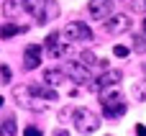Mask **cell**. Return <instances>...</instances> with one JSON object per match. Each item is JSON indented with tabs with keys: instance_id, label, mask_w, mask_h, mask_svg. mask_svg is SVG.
<instances>
[{
	"instance_id": "24",
	"label": "cell",
	"mask_w": 146,
	"mask_h": 136,
	"mask_svg": "<svg viewBox=\"0 0 146 136\" xmlns=\"http://www.w3.org/2000/svg\"><path fill=\"white\" fill-rule=\"evenodd\" d=\"M23 134H26V136H41V131H38L36 126H28V129H26Z\"/></svg>"
},
{
	"instance_id": "25",
	"label": "cell",
	"mask_w": 146,
	"mask_h": 136,
	"mask_svg": "<svg viewBox=\"0 0 146 136\" xmlns=\"http://www.w3.org/2000/svg\"><path fill=\"white\" fill-rule=\"evenodd\" d=\"M136 134H139V136H146V126H144V123L136 126Z\"/></svg>"
},
{
	"instance_id": "1",
	"label": "cell",
	"mask_w": 146,
	"mask_h": 136,
	"mask_svg": "<svg viewBox=\"0 0 146 136\" xmlns=\"http://www.w3.org/2000/svg\"><path fill=\"white\" fill-rule=\"evenodd\" d=\"M13 98H15V103L21 105V108H26V111H44L46 108V100L44 98H38L36 93H33V87H28V85H18L15 90H13Z\"/></svg>"
},
{
	"instance_id": "6",
	"label": "cell",
	"mask_w": 146,
	"mask_h": 136,
	"mask_svg": "<svg viewBox=\"0 0 146 136\" xmlns=\"http://www.w3.org/2000/svg\"><path fill=\"white\" fill-rule=\"evenodd\" d=\"M44 46H46V51H49L54 59H62V57H67V51H69V44L62 41V33H49L46 41H44Z\"/></svg>"
},
{
	"instance_id": "10",
	"label": "cell",
	"mask_w": 146,
	"mask_h": 136,
	"mask_svg": "<svg viewBox=\"0 0 146 136\" xmlns=\"http://www.w3.org/2000/svg\"><path fill=\"white\" fill-rule=\"evenodd\" d=\"M121 77H123V72L121 69H105L98 80H95V87L100 90V87H110V85H118L121 82Z\"/></svg>"
},
{
	"instance_id": "7",
	"label": "cell",
	"mask_w": 146,
	"mask_h": 136,
	"mask_svg": "<svg viewBox=\"0 0 146 136\" xmlns=\"http://www.w3.org/2000/svg\"><path fill=\"white\" fill-rule=\"evenodd\" d=\"M87 13L92 15V21H103L113 13V0H90Z\"/></svg>"
},
{
	"instance_id": "14",
	"label": "cell",
	"mask_w": 146,
	"mask_h": 136,
	"mask_svg": "<svg viewBox=\"0 0 146 136\" xmlns=\"http://www.w3.org/2000/svg\"><path fill=\"white\" fill-rule=\"evenodd\" d=\"M56 18H59V5H56V3H46L44 15H41L38 23H51V21H56Z\"/></svg>"
},
{
	"instance_id": "17",
	"label": "cell",
	"mask_w": 146,
	"mask_h": 136,
	"mask_svg": "<svg viewBox=\"0 0 146 136\" xmlns=\"http://www.w3.org/2000/svg\"><path fill=\"white\" fill-rule=\"evenodd\" d=\"M15 134V118H8L0 123V136H13Z\"/></svg>"
},
{
	"instance_id": "22",
	"label": "cell",
	"mask_w": 146,
	"mask_h": 136,
	"mask_svg": "<svg viewBox=\"0 0 146 136\" xmlns=\"http://www.w3.org/2000/svg\"><path fill=\"white\" fill-rule=\"evenodd\" d=\"M113 54L121 57V59H126V57H128V46H121V44H118V46H113Z\"/></svg>"
},
{
	"instance_id": "11",
	"label": "cell",
	"mask_w": 146,
	"mask_h": 136,
	"mask_svg": "<svg viewBox=\"0 0 146 136\" xmlns=\"http://www.w3.org/2000/svg\"><path fill=\"white\" fill-rule=\"evenodd\" d=\"M46 3H49V0H23V5H26V13H28L31 18H36V21H41Z\"/></svg>"
},
{
	"instance_id": "9",
	"label": "cell",
	"mask_w": 146,
	"mask_h": 136,
	"mask_svg": "<svg viewBox=\"0 0 146 136\" xmlns=\"http://www.w3.org/2000/svg\"><path fill=\"white\" fill-rule=\"evenodd\" d=\"M23 64H26V69H38V67H41V46H38V44H31V46H26Z\"/></svg>"
},
{
	"instance_id": "3",
	"label": "cell",
	"mask_w": 146,
	"mask_h": 136,
	"mask_svg": "<svg viewBox=\"0 0 146 136\" xmlns=\"http://www.w3.org/2000/svg\"><path fill=\"white\" fill-rule=\"evenodd\" d=\"M62 69H64V75H67V80L77 82V85H90V82H92V75H90L87 64H80V62H69V64H64Z\"/></svg>"
},
{
	"instance_id": "21",
	"label": "cell",
	"mask_w": 146,
	"mask_h": 136,
	"mask_svg": "<svg viewBox=\"0 0 146 136\" xmlns=\"http://www.w3.org/2000/svg\"><path fill=\"white\" fill-rule=\"evenodd\" d=\"M128 3H131L133 13H146V0H128Z\"/></svg>"
},
{
	"instance_id": "18",
	"label": "cell",
	"mask_w": 146,
	"mask_h": 136,
	"mask_svg": "<svg viewBox=\"0 0 146 136\" xmlns=\"http://www.w3.org/2000/svg\"><path fill=\"white\" fill-rule=\"evenodd\" d=\"M3 13H5L8 18H13V15L18 13V0H5V5H3Z\"/></svg>"
},
{
	"instance_id": "23",
	"label": "cell",
	"mask_w": 146,
	"mask_h": 136,
	"mask_svg": "<svg viewBox=\"0 0 146 136\" xmlns=\"http://www.w3.org/2000/svg\"><path fill=\"white\" fill-rule=\"evenodd\" d=\"M0 77H3L5 82L10 80V67H8V64H0Z\"/></svg>"
},
{
	"instance_id": "27",
	"label": "cell",
	"mask_w": 146,
	"mask_h": 136,
	"mask_svg": "<svg viewBox=\"0 0 146 136\" xmlns=\"http://www.w3.org/2000/svg\"><path fill=\"white\" fill-rule=\"evenodd\" d=\"M144 72H146V64H144Z\"/></svg>"
},
{
	"instance_id": "5",
	"label": "cell",
	"mask_w": 146,
	"mask_h": 136,
	"mask_svg": "<svg viewBox=\"0 0 146 136\" xmlns=\"http://www.w3.org/2000/svg\"><path fill=\"white\" fill-rule=\"evenodd\" d=\"M64 39L67 41H90L92 39V28H87V23H82V21H72L64 28Z\"/></svg>"
},
{
	"instance_id": "26",
	"label": "cell",
	"mask_w": 146,
	"mask_h": 136,
	"mask_svg": "<svg viewBox=\"0 0 146 136\" xmlns=\"http://www.w3.org/2000/svg\"><path fill=\"white\" fill-rule=\"evenodd\" d=\"M144 28H146V21H144Z\"/></svg>"
},
{
	"instance_id": "20",
	"label": "cell",
	"mask_w": 146,
	"mask_h": 136,
	"mask_svg": "<svg viewBox=\"0 0 146 136\" xmlns=\"http://www.w3.org/2000/svg\"><path fill=\"white\" fill-rule=\"evenodd\" d=\"M82 62H85L87 67H95V64H105V62H100V59H98L92 51H85V54H82Z\"/></svg>"
},
{
	"instance_id": "16",
	"label": "cell",
	"mask_w": 146,
	"mask_h": 136,
	"mask_svg": "<svg viewBox=\"0 0 146 136\" xmlns=\"http://www.w3.org/2000/svg\"><path fill=\"white\" fill-rule=\"evenodd\" d=\"M26 31V26H18V23H5L3 28H0V36L3 39H13V36H18V33H23Z\"/></svg>"
},
{
	"instance_id": "8",
	"label": "cell",
	"mask_w": 146,
	"mask_h": 136,
	"mask_svg": "<svg viewBox=\"0 0 146 136\" xmlns=\"http://www.w3.org/2000/svg\"><path fill=\"white\" fill-rule=\"evenodd\" d=\"M123 98H121V90H115V85L110 87H100V105L103 108H113V105H121Z\"/></svg>"
},
{
	"instance_id": "4",
	"label": "cell",
	"mask_w": 146,
	"mask_h": 136,
	"mask_svg": "<svg viewBox=\"0 0 146 136\" xmlns=\"http://www.w3.org/2000/svg\"><path fill=\"white\" fill-rule=\"evenodd\" d=\"M131 28V15L128 13H110L108 21H105V31L118 36V33H126Z\"/></svg>"
},
{
	"instance_id": "15",
	"label": "cell",
	"mask_w": 146,
	"mask_h": 136,
	"mask_svg": "<svg viewBox=\"0 0 146 136\" xmlns=\"http://www.w3.org/2000/svg\"><path fill=\"white\" fill-rule=\"evenodd\" d=\"M131 95H133V100L144 103L146 100V80H136V82L131 85Z\"/></svg>"
},
{
	"instance_id": "19",
	"label": "cell",
	"mask_w": 146,
	"mask_h": 136,
	"mask_svg": "<svg viewBox=\"0 0 146 136\" xmlns=\"http://www.w3.org/2000/svg\"><path fill=\"white\" fill-rule=\"evenodd\" d=\"M133 51H139V54H144L146 51V36H133Z\"/></svg>"
},
{
	"instance_id": "2",
	"label": "cell",
	"mask_w": 146,
	"mask_h": 136,
	"mask_svg": "<svg viewBox=\"0 0 146 136\" xmlns=\"http://www.w3.org/2000/svg\"><path fill=\"white\" fill-rule=\"evenodd\" d=\"M72 123H74V129H77L80 134H95V131L100 129V118H98L92 111H87V108H74Z\"/></svg>"
},
{
	"instance_id": "13",
	"label": "cell",
	"mask_w": 146,
	"mask_h": 136,
	"mask_svg": "<svg viewBox=\"0 0 146 136\" xmlns=\"http://www.w3.org/2000/svg\"><path fill=\"white\" fill-rule=\"evenodd\" d=\"M44 80H46L51 87H56V85H62V82L67 80V75H64V69H46V72H44Z\"/></svg>"
},
{
	"instance_id": "12",
	"label": "cell",
	"mask_w": 146,
	"mask_h": 136,
	"mask_svg": "<svg viewBox=\"0 0 146 136\" xmlns=\"http://www.w3.org/2000/svg\"><path fill=\"white\" fill-rule=\"evenodd\" d=\"M126 111H128V105H126V103L113 105V108H103V118H108V121H118V118H123V116H126Z\"/></svg>"
}]
</instances>
